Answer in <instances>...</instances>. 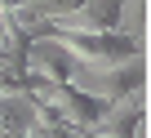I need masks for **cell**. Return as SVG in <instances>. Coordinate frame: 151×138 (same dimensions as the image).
<instances>
[{"label": "cell", "mask_w": 151, "mask_h": 138, "mask_svg": "<svg viewBox=\"0 0 151 138\" xmlns=\"http://www.w3.org/2000/svg\"><path fill=\"white\" fill-rule=\"evenodd\" d=\"M71 58L80 67H111V62H129V58H142V40L138 36H124V31H53Z\"/></svg>", "instance_id": "cell-1"}, {"label": "cell", "mask_w": 151, "mask_h": 138, "mask_svg": "<svg viewBox=\"0 0 151 138\" xmlns=\"http://www.w3.org/2000/svg\"><path fill=\"white\" fill-rule=\"evenodd\" d=\"M71 85L89 89L102 103H116V98H129V94H142L147 89V67H142V58L111 62V67H80V72L71 76Z\"/></svg>", "instance_id": "cell-2"}, {"label": "cell", "mask_w": 151, "mask_h": 138, "mask_svg": "<svg viewBox=\"0 0 151 138\" xmlns=\"http://www.w3.org/2000/svg\"><path fill=\"white\" fill-rule=\"evenodd\" d=\"M22 72L31 76V89L36 85H71V76L80 72V62L71 58V49L58 36H36V40H27Z\"/></svg>", "instance_id": "cell-3"}]
</instances>
